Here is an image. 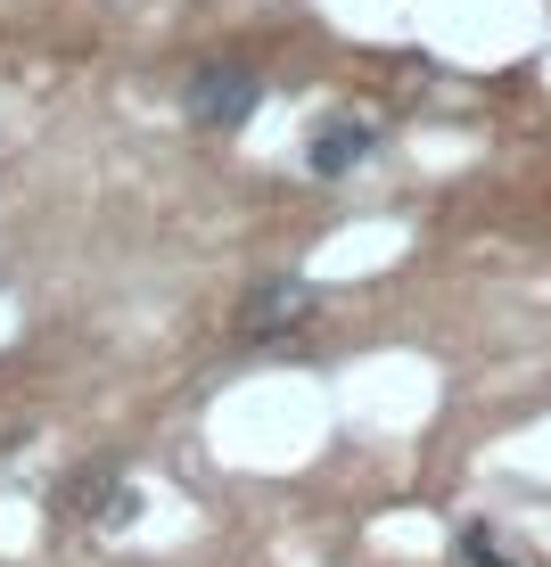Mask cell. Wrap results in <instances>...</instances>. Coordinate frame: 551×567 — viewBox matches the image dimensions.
<instances>
[{"label":"cell","instance_id":"cell-1","mask_svg":"<svg viewBox=\"0 0 551 567\" xmlns=\"http://www.w3.org/2000/svg\"><path fill=\"white\" fill-rule=\"evenodd\" d=\"M322 312V288L313 280H255L239 312H231V329H239L247 346H272V338H297V329Z\"/></svg>","mask_w":551,"mask_h":567},{"label":"cell","instance_id":"cell-2","mask_svg":"<svg viewBox=\"0 0 551 567\" xmlns=\"http://www.w3.org/2000/svg\"><path fill=\"white\" fill-rule=\"evenodd\" d=\"M255 100H264V83L239 66V58H214V66H198L190 74V115L198 124H214V132H231V124H247L255 115Z\"/></svg>","mask_w":551,"mask_h":567},{"label":"cell","instance_id":"cell-3","mask_svg":"<svg viewBox=\"0 0 551 567\" xmlns=\"http://www.w3.org/2000/svg\"><path fill=\"white\" fill-rule=\"evenodd\" d=\"M354 156H370V115H346V124H329L322 141H313V173L329 182V173H346Z\"/></svg>","mask_w":551,"mask_h":567},{"label":"cell","instance_id":"cell-4","mask_svg":"<svg viewBox=\"0 0 551 567\" xmlns=\"http://www.w3.org/2000/svg\"><path fill=\"white\" fill-rule=\"evenodd\" d=\"M132 511H141V494H132L124 477H91V485H83V518H100V526H132Z\"/></svg>","mask_w":551,"mask_h":567},{"label":"cell","instance_id":"cell-5","mask_svg":"<svg viewBox=\"0 0 551 567\" xmlns=\"http://www.w3.org/2000/svg\"><path fill=\"white\" fill-rule=\"evenodd\" d=\"M461 559H469V567H519V551L494 543V526H469V535H461Z\"/></svg>","mask_w":551,"mask_h":567}]
</instances>
